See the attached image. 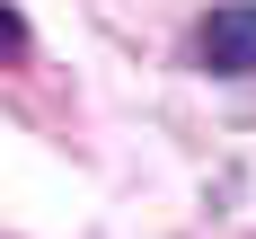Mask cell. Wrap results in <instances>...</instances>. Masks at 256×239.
Listing matches in <instances>:
<instances>
[{"instance_id":"obj_1","label":"cell","mask_w":256,"mask_h":239,"mask_svg":"<svg viewBox=\"0 0 256 239\" xmlns=\"http://www.w3.org/2000/svg\"><path fill=\"white\" fill-rule=\"evenodd\" d=\"M194 71L204 80H256V0H212L194 18Z\"/></svg>"},{"instance_id":"obj_2","label":"cell","mask_w":256,"mask_h":239,"mask_svg":"<svg viewBox=\"0 0 256 239\" xmlns=\"http://www.w3.org/2000/svg\"><path fill=\"white\" fill-rule=\"evenodd\" d=\"M26 53H36V27L18 0H0V62H26Z\"/></svg>"}]
</instances>
